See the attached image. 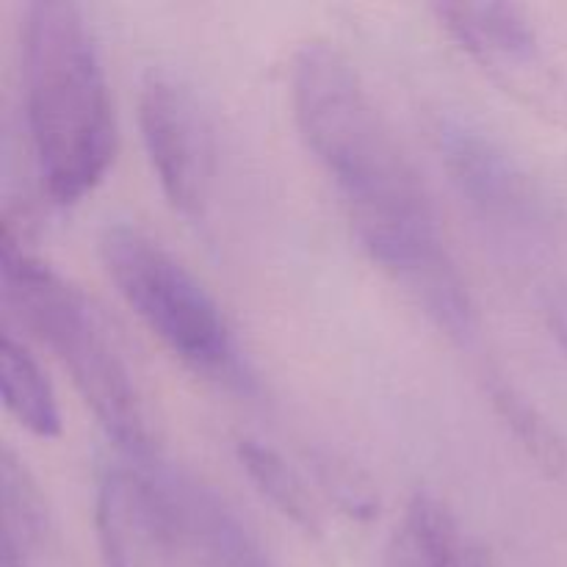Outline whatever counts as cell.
I'll return each instance as SVG.
<instances>
[{"instance_id": "obj_1", "label": "cell", "mask_w": 567, "mask_h": 567, "mask_svg": "<svg viewBox=\"0 0 567 567\" xmlns=\"http://www.w3.org/2000/svg\"><path fill=\"white\" fill-rule=\"evenodd\" d=\"M288 94L299 136L365 255L437 330L465 341L476 327L468 282L413 161L347 53L327 39L299 44Z\"/></svg>"}, {"instance_id": "obj_2", "label": "cell", "mask_w": 567, "mask_h": 567, "mask_svg": "<svg viewBox=\"0 0 567 567\" xmlns=\"http://www.w3.org/2000/svg\"><path fill=\"white\" fill-rule=\"evenodd\" d=\"M22 97L39 181L59 205L81 203L114 164L109 75L86 14L72 0L22 9Z\"/></svg>"}, {"instance_id": "obj_3", "label": "cell", "mask_w": 567, "mask_h": 567, "mask_svg": "<svg viewBox=\"0 0 567 567\" xmlns=\"http://www.w3.org/2000/svg\"><path fill=\"white\" fill-rule=\"evenodd\" d=\"M3 302L61 360L97 424L131 463H158L144 393L120 338L97 305L33 255L6 221L0 236Z\"/></svg>"}, {"instance_id": "obj_4", "label": "cell", "mask_w": 567, "mask_h": 567, "mask_svg": "<svg viewBox=\"0 0 567 567\" xmlns=\"http://www.w3.org/2000/svg\"><path fill=\"white\" fill-rule=\"evenodd\" d=\"M100 260L127 308L186 369L230 391H252L255 377L219 302L164 244L120 221L100 236Z\"/></svg>"}, {"instance_id": "obj_5", "label": "cell", "mask_w": 567, "mask_h": 567, "mask_svg": "<svg viewBox=\"0 0 567 567\" xmlns=\"http://www.w3.org/2000/svg\"><path fill=\"white\" fill-rule=\"evenodd\" d=\"M105 567H194L181 509L161 463L105 465L94 493Z\"/></svg>"}, {"instance_id": "obj_6", "label": "cell", "mask_w": 567, "mask_h": 567, "mask_svg": "<svg viewBox=\"0 0 567 567\" xmlns=\"http://www.w3.org/2000/svg\"><path fill=\"white\" fill-rule=\"evenodd\" d=\"M138 127L166 203L186 219H199L214 192L216 150L203 105L175 72H144Z\"/></svg>"}, {"instance_id": "obj_7", "label": "cell", "mask_w": 567, "mask_h": 567, "mask_svg": "<svg viewBox=\"0 0 567 567\" xmlns=\"http://www.w3.org/2000/svg\"><path fill=\"white\" fill-rule=\"evenodd\" d=\"M435 138L449 181L482 219L507 233L537 230L543 219L540 194L498 138L463 116H443Z\"/></svg>"}, {"instance_id": "obj_8", "label": "cell", "mask_w": 567, "mask_h": 567, "mask_svg": "<svg viewBox=\"0 0 567 567\" xmlns=\"http://www.w3.org/2000/svg\"><path fill=\"white\" fill-rule=\"evenodd\" d=\"M443 31L493 75L518 86L543 61L540 37L529 11L515 3H435Z\"/></svg>"}, {"instance_id": "obj_9", "label": "cell", "mask_w": 567, "mask_h": 567, "mask_svg": "<svg viewBox=\"0 0 567 567\" xmlns=\"http://www.w3.org/2000/svg\"><path fill=\"white\" fill-rule=\"evenodd\" d=\"M194 567H277L258 532L221 493L192 474L166 468Z\"/></svg>"}, {"instance_id": "obj_10", "label": "cell", "mask_w": 567, "mask_h": 567, "mask_svg": "<svg viewBox=\"0 0 567 567\" xmlns=\"http://www.w3.org/2000/svg\"><path fill=\"white\" fill-rule=\"evenodd\" d=\"M382 567H487V563L460 515L435 493L419 491L388 540Z\"/></svg>"}, {"instance_id": "obj_11", "label": "cell", "mask_w": 567, "mask_h": 567, "mask_svg": "<svg viewBox=\"0 0 567 567\" xmlns=\"http://www.w3.org/2000/svg\"><path fill=\"white\" fill-rule=\"evenodd\" d=\"M3 480V567H50L53 526L39 482L9 446L0 460Z\"/></svg>"}, {"instance_id": "obj_12", "label": "cell", "mask_w": 567, "mask_h": 567, "mask_svg": "<svg viewBox=\"0 0 567 567\" xmlns=\"http://www.w3.org/2000/svg\"><path fill=\"white\" fill-rule=\"evenodd\" d=\"M0 385H3L6 410L14 415L17 424L42 441L61 435L64 421L53 385L31 349L11 336V330H6L0 341Z\"/></svg>"}, {"instance_id": "obj_13", "label": "cell", "mask_w": 567, "mask_h": 567, "mask_svg": "<svg viewBox=\"0 0 567 567\" xmlns=\"http://www.w3.org/2000/svg\"><path fill=\"white\" fill-rule=\"evenodd\" d=\"M236 457L244 474L255 485V491L277 509L286 520L305 532V535H319L321 532V515L316 507L313 496H310L308 485L302 476L286 463L277 449L269 443L258 441V437H238L236 441Z\"/></svg>"}, {"instance_id": "obj_14", "label": "cell", "mask_w": 567, "mask_h": 567, "mask_svg": "<svg viewBox=\"0 0 567 567\" xmlns=\"http://www.w3.org/2000/svg\"><path fill=\"white\" fill-rule=\"evenodd\" d=\"M487 393H491V404L496 415L513 432V437L529 454V460H535L537 468L548 471V474L565 471L567 449L563 437L557 435L551 421L520 393V388H515L507 377L491 374Z\"/></svg>"}, {"instance_id": "obj_15", "label": "cell", "mask_w": 567, "mask_h": 567, "mask_svg": "<svg viewBox=\"0 0 567 567\" xmlns=\"http://www.w3.org/2000/svg\"><path fill=\"white\" fill-rule=\"evenodd\" d=\"M321 468H324V482L330 485V491H336L338 504H341L343 509H349V513L358 515V518H371V515H374V493H371L358 476H352V471L343 468V465L338 463H330V460H327Z\"/></svg>"}, {"instance_id": "obj_16", "label": "cell", "mask_w": 567, "mask_h": 567, "mask_svg": "<svg viewBox=\"0 0 567 567\" xmlns=\"http://www.w3.org/2000/svg\"><path fill=\"white\" fill-rule=\"evenodd\" d=\"M546 321L554 341L559 343L567 358V288H557L546 297Z\"/></svg>"}]
</instances>
